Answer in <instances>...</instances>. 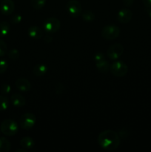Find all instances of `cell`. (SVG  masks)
Here are the masks:
<instances>
[{
	"mask_svg": "<svg viewBox=\"0 0 151 152\" xmlns=\"http://www.w3.org/2000/svg\"><path fill=\"white\" fill-rule=\"evenodd\" d=\"M121 142L119 135L113 130H105L98 136V143L101 148L107 151H114L118 148Z\"/></svg>",
	"mask_w": 151,
	"mask_h": 152,
	"instance_id": "1",
	"label": "cell"
},
{
	"mask_svg": "<svg viewBox=\"0 0 151 152\" xmlns=\"http://www.w3.org/2000/svg\"><path fill=\"white\" fill-rule=\"evenodd\" d=\"M0 129H1V133L4 134V135L12 137L17 134L18 130H19V126L14 120L7 119V120H4V121H2V123H1Z\"/></svg>",
	"mask_w": 151,
	"mask_h": 152,
	"instance_id": "2",
	"label": "cell"
},
{
	"mask_svg": "<svg viewBox=\"0 0 151 152\" xmlns=\"http://www.w3.org/2000/svg\"><path fill=\"white\" fill-rule=\"evenodd\" d=\"M110 71L115 77H123L127 74L128 67L124 62L116 61L111 64L110 66Z\"/></svg>",
	"mask_w": 151,
	"mask_h": 152,
	"instance_id": "3",
	"label": "cell"
},
{
	"mask_svg": "<svg viewBox=\"0 0 151 152\" xmlns=\"http://www.w3.org/2000/svg\"><path fill=\"white\" fill-rule=\"evenodd\" d=\"M120 34V29L118 26L114 25H107L104 27L102 31V37L107 40H113Z\"/></svg>",
	"mask_w": 151,
	"mask_h": 152,
	"instance_id": "4",
	"label": "cell"
},
{
	"mask_svg": "<svg viewBox=\"0 0 151 152\" xmlns=\"http://www.w3.org/2000/svg\"><path fill=\"white\" fill-rule=\"evenodd\" d=\"M66 10L70 15L73 18L80 16L82 13V7L77 0H70L66 4Z\"/></svg>",
	"mask_w": 151,
	"mask_h": 152,
	"instance_id": "5",
	"label": "cell"
},
{
	"mask_svg": "<svg viewBox=\"0 0 151 152\" xmlns=\"http://www.w3.org/2000/svg\"><path fill=\"white\" fill-rule=\"evenodd\" d=\"M61 27V22L58 19L50 17L44 21L43 28L47 34H54L57 32Z\"/></svg>",
	"mask_w": 151,
	"mask_h": 152,
	"instance_id": "6",
	"label": "cell"
},
{
	"mask_svg": "<svg viewBox=\"0 0 151 152\" xmlns=\"http://www.w3.org/2000/svg\"><path fill=\"white\" fill-rule=\"evenodd\" d=\"M36 123V117L32 113H25L19 120V125L24 130H30Z\"/></svg>",
	"mask_w": 151,
	"mask_h": 152,
	"instance_id": "7",
	"label": "cell"
},
{
	"mask_svg": "<svg viewBox=\"0 0 151 152\" xmlns=\"http://www.w3.org/2000/svg\"><path fill=\"white\" fill-rule=\"evenodd\" d=\"M124 47L120 43H115L111 45L107 50V56L112 60L119 58L124 53Z\"/></svg>",
	"mask_w": 151,
	"mask_h": 152,
	"instance_id": "8",
	"label": "cell"
},
{
	"mask_svg": "<svg viewBox=\"0 0 151 152\" xmlns=\"http://www.w3.org/2000/svg\"><path fill=\"white\" fill-rule=\"evenodd\" d=\"M15 4L13 0H2L0 4V11L4 16H9L14 11Z\"/></svg>",
	"mask_w": 151,
	"mask_h": 152,
	"instance_id": "9",
	"label": "cell"
},
{
	"mask_svg": "<svg viewBox=\"0 0 151 152\" xmlns=\"http://www.w3.org/2000/svg\"><path fill=\"white\" fill-rule=\"evenodd\" d=\"M133 17V13L131 10L127 8H123L118 11L117 14V19L119 22L123 24H127L130 22Z\"/></svg>",
	"mask_w": 151,
	"mask_h": 152,
	"instance_id": "10",
	"label": "cell"
},
{
	"mask_svg": "<svg viewBox=\"0 0 151 152\" xmlns=\"http://www.w3.org/2000/svg\"><path fill=\"white\" fill-rule=\"evenodd\" d=\"M16 86L19 91L22 92L29 91L31 89V83H30L29 80L24 77L19 78L16 81Z\"/></svg>",
	"mask_w": 151,
	"mask_h": 152,
	"instance_id": "11",
	"label": "cell"
},
{
	"mask_svg": "<svg viewBox=\"0 0 151 152\" xmlns=\"http://www.w3.org/2000/svg\"><path fill=\"white\" fill-rule=\"evenodd\" d=\"M10 101H11V103L13 104V106L18 107V108L23 107L25 105V103H26V99H25V98L22 94L18 93L13 94L11 95Z\"/></svg>",
	"mask_w": 151,
	"mask_h": 152,
	"instance_id": "12",
	"label": "cell"
},
{
	"mask_svg": "<svg viewBox=\"0 0 151 152\" xmlns=\"http://www.w3.org/2000/svg\"><path fill=\"white\" fill-rule=\"evenodd\" d=\"M28 34L30 38L33 39H39L42 37L43 31L38 26H31L28 29Z\"/></svg>",
	"mask_w": 151,
	"mask_h": 152,
	"instance_id": "13",
	"label": "cell"
},
{
	"mask_svg": "<svg viewBox=\"0 0 151 152\" xmlns=\"http://www.w3.org/2000/svg\"><path fill=\"white\" fill-rule=\"evenodd\" d=\"M47 71V67L44 64H37L33 70V73L36 77H42Z\"/></svg>",
	"mask_w": 151,
	"mask_h": 152,
	"instance_id": "14",
	"label": "cell"
},
{
	"mask_svg": "<svg viewBox=\"0 0 151 152\" xmlns=\"http://www.w3.org/2000/svg\"><path fill=\"white\" fill-rule=\"evenodd\" d=\"M34 145H35V142L33 139L30 137H25L22 138L20 140V145L25 149H31L33 148Z\"/></svg>",
	"mask_w": 151,
	"mask_h": 152,
	"instance_id": "15",
	"label": "cell"
},
{
	"mask_svg": "<svg viewBox=\"0 0 151 152\" xmlns=\"http://www.w3.org/2000/svg\"><path fill=\"white\" fill-rule=\"evenodd\" d=\"M10 142L7 138L0 137V152H8L10 150Z\"/></svg>",
	"mask_w": 151,
	"mask_h": 152,
	"instance_id": "16",
	"label": "cell"
},
{
	"mask_svg": "<svg viewBox=\"0 0 151 152\" xmlns=\"http://www.w3.org/2000/svg\"><path fill=\"white\" fill-rule=\"evenodd\" d=\"M110 64L105 59L104 61H102L100 62L96 63V67L100 72L102 73H107L110 70Z\"/></svg>",
	"mask_w": 151,
	"mask_h": 152,
	"instance_id": "17",
	"label": "cell"
},
{
	"mask_svg": "<svg viewBox=\"0 0 151 152\" xmlns=\"http://www.w3.org/2000/svg\"><path fill=\"white\" fill-rule=\"evenodd\" d=\"M81 17H82L83 20L86 22H92L94 21L95 19V15L91 10H84L81 13Z\"/></svg>",
	"mask_w": 151,
	"mask_h": 152,
	"instance_id": "18",
	"label": "cell"
},
{
	"mask_svg": "<svg viewBox=\"0 0 151 152\" xmlns=\"http://www.w3.org/2000/svg\"><path fill=\"white\" fill-rule=\"evenodd\" d=\"M10 30V24L7 22H0V37H5L9 34Z\"/></svg>",
	"mask_w": 151,
	"mask_h": 152,
	"instance_id": "19",
	"label": "cell"
},
{
	"mask_svg": "<svg viewBox=\"0 0 151 152\" xmlns=\"http://www.w3.org/2000/svg\"><path fill=\"white\" fill-rule=\"evenodd\" d=\"M46 1L47 0H31L30 4L33 8L35 10H40L45 5Z\"/></svg>",
	"mask_w": 151,
	"mask_h": 152,
	"instance_id": "20",
	"label": "cell"
},
{
	"mask_svg": "<svg viewBox=\"0 0 151 152\" xmlns=\"http://www.w3.org/2000/svg\"><path fill=\"white\" fill-rule=\"evenodd\" d=\"M9 99L7 96L0 95V111H4L8 108Z\"/></svg>",
	"mask_w": 151,
	"mask_h": 152,
	"instance_id": "21",
	"label": "cell"
},
{
	"mask_svg": "<svg viewBox=\"0 0 151 152\" xmlns=\"http://www.w3.org/2000/svg\"><path fill=\"white\" fill-rule=\"evenodd\" d=\"M7 55H8V57L12 60H17L19 58L20 53L17 49H12V50H9Z\"/></svg>",
	"mask_w": 151,
	"mask_h": 152,
	"instance_id": "22",
	"label": "cell"
},
{
	"mask_svg": "<svg viewBox=\"0 0 151 152\" xmlns=\"http://www.w3.org/2000/svg\"><path fill=\"white\" fill-rule=\"evenodd\" d=\"M7 52V46L5 42L0 39V57L4 56Z\"/></svg>",
	"mask_w": 151,
	"mask_h": 152,
	"instance_id": "23",
	"label": "cell"
},
{
	"mask_svg": "<svg viewBox=\"0 0 151 152\" xmlns=\"http://www.w3.org/2000/svg\"><path fill=\"white\" fill-rule=\"evenodd\" d=\"M8 67V64H7V61L4 59H1L0 60V74H4L7 69Z\"/></svg>",
	"mask_w": 151,
	"mask_h": 152,
	"instance_id": "24",
	"label": "cell"
},
{
	"mask_svg": "<svg viewBox=\"0 0 151 152\" xmlns=\"http://www.w3.org/2000/svg\"><path fill=\"white\" fill-rule=\"evenodd\" d=\"M11 91V87H10V85L7 84V83H4L2 84L1 86V92L4 94H9Z\"/></svg>",
	"mask_w": 151,
	"mask_h": 152,
	"instance_id": "25",
	"label": "cell"
},
{
	"mask_svg": "<svg viewBox=\"0 0 151 152\" xmlns=\"http://www.w3.org/2000/svg\"><path fill=\"white\" fill-rule=\"evenodd\" d=\"M104 60H105V56H104L103 53H101V52H98V53H96V54L94 55V61L96 63L100 62Z\"/></svg>",
	"mask_w": 151,
	"mask_h": 152,
	"instance_id": "26",
	"label": "cell"
},
{
	"mask_svg": "<svg viewBox=\"0 0 151 152\" xmlns=\"http://www.w3.org/2000/svg\"><path fill=\"white\" fill-rule=\"evenodd\" d=\"M22 19V17L20 14H16L12 16L11 19H10V22L13 24H19L20 23Z\"/></svg>",
	"mask_w": 151,
	"mask_h": 152,
	"instance_id": "27",
	"label": "cell"
},
{
	"mask_svg": "<svg viewBox=\"0 0 151 152\" xmlns=\"http://www.w3.org/2000/svg\"><path fill=\"white\" fill-rule=\"evenodd\" d=\"M122 1L126 7H130V6L133 5L134 0H122Z\"/></svg>",
	"mask_w": 151,
	"mask_h": 152,
	"instance_id": "28",
	"label": "cell"
},
{
	"mask_svg": "<svg viewBox=\"0 0 151 152\" xmlns=\"http://www.w3.org/2000/svg\"><path fill=\"white\" fill-rule=\"evenodd\" d=\"M44 41L46 43H50L52 41H53V37L51 35H50V34L46 35V37H44Z\"/></svg>",
	"mask_w": 151,
	"mask_h": 152,
	"instance_id": "29",
	"label": "cell"
},
{
	"mask_svg": "<svg viewBox=\"0 0 151 152\" xmlns=\"http://www.w3.org/2000/svg\"><path fill=\"white\" fill-rule=\"evenodd\" d=\"M143 2L144 5L146 7H151V0H142Z\"/></svg>",
	"mask_w": 151,
	"mask_h": 152,
	"instance_id": "30",
	"label": "cell"
},
{
	"mask_svg": "<svg viewBox=\"0 0 151 152\" xmlns=\"http://www.w3.org/2000/svg\"><path fill=\"white\" fill-rule=\"evenodd\" d=\"M146 11L147 13L148 16H150V18L151 19V7H146Z\"/></svg>",
	"mask_w": 151,
	"mask_h": 152,
	"instance_id": "31",
	"label": "cell"
},
{
	"mask_svg": "<svg viewBox=\"0 0 151 152\" xmlns=\"http://www.w3.org/2000/svg\"><path fill=\"white\" fill-rule=\"evenodd\" d=\"M16 152H27V149H23V148H22V149H16Z\"/></svg>",
	"mask_w": 151,
	"mask_h": 152,
	"instance_id": "32",
	"label": "cell"
},
{
	"mask_svg": "<svg viewBox=\"0 0 151 152\" xmlns=\"http://www.w3.org/2000/svg\"><path fill=\"white\" fill-rule=\"evenodd\" d=\"M0 132H1V129H0Z\"/></svg>",
	"mask_w": 151,
	"mask_h": 152,
	"instance_id": "33",
	"label": "cell"
},
{
	"mask_svg": "<svg viewBox=\"0 0 151 152\" xmlns=\"http://www.w3.org/2000/svg\"><path fill=\"white\" fill-rule=\"evenodd\" d=\"M0 1H1V0H0Z\"/></svg>",
	"mask_w": 151,
	"mask_h": 152,
	"instance_id": "34",
	"label": "cell"
}]
</instances>
